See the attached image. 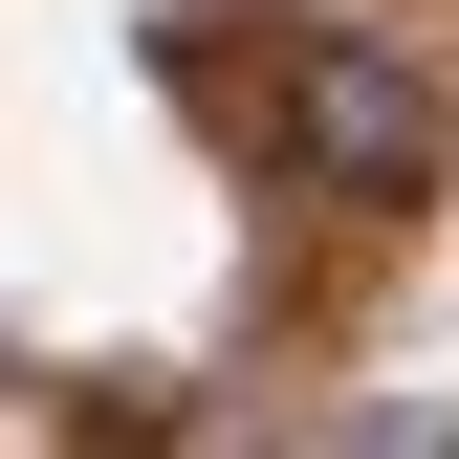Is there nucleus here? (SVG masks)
Wrapping results in <instances>:
<instances>
[{"label":"nucleus","mask_w":459,"mask_h":459,"mask_svg":"<svg viewBox=\"0 0 459 459\" xmlns=\"http://www.w3.org/2000/svg\"><path fill=\"white\" fill-rule=\"evenodd\" d=\"M284 132H307V176H328V197H437V88L394 66V44H351V22L284 66Z\"/></svg>","instance_id":"nucleus-1"}]
</instances>
